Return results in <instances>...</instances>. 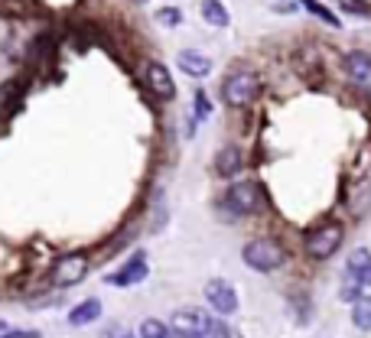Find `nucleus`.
<instances>
[{"label":"nucleus","instance_id":"obj_13","mask_svg":"<svg viewBox=\"0 0 371 338\" xmlns=\"http://www.w3.org/2000/svg\"><path fill=\"white\" fill-rule=\"evenodd\" d=\"M98 315H101V300H85V302H78V306L69 312V325L82 329V325H92Z\"/></svg>","mask_w":371,"mask_h":338},{"label":"nucleus","instance_id":"obj_15","mask_svg":"<svg viewBox=\"0 0 371 338\" xmlns=\"http://www.w3.org/2000/svg\"><path fill=\"white\" fill-rule=\"evenodd\" d=\"M352 322H355V329L371 332V296H362L358 302H352Z\"/></svg>","mask_w":371,"mask_h":338},{"label":"nucleus","instance_id":"obj_5","mask_svg":"<svg viewBox=\"0 0 371 338\" xmlns=\"http://www.w3.org/2000/svg\"><path fill=\"white\" fill-rule=\"evenodd\" d=\"M88 273V261L85 254H69V257H59V261L53 263V286H75L82 283Z\"/></svg>","mask_w":371,"mask_h":338},{"label":"nucleus","instance_id":"obj_2","mask_svg":"<svg viewBox=\"0 0 371 338\" xmlns=\"http://www.w3.org/2000/svg\"><path fill=\"white\" fill-rule=\"evenodd\" d=\"M257 92H261V78L247 69L232 72L222 84V98L228 108H247V104L257 98Z\"/></svg>","mask_w":371,"mask_h":338},{"label":"nucleus","instance_id":"obj_3","mask_svg":"<svg viewBox=\"0 0 371 338\" xmlns=\"http://www.w3.org/2000/svg\"><path fill=\"white\" fill-rule=\"evenodd\" d=\"M170 329L176 338H209L212 329H215V322H212L202 309L186 306V309H176V312H173Z\"/></svg>","mask_w":371,"mask_h":338},{"label":"nucleus","instance_id":"obj_18","mask_svg":"<svg viewBox=\"0 0 371 338\" xmlns=\"http://www.w3.org/2000/svg\"><path fill=\"white\" fill-rule=\"evenodd\" d=\"M209 114H212V101L205 98V92H195V117H199V121H205Z\"/></svg>","mask_w":371,"mask_h":338},{"label":"nucleus","instance_id":"obj_10","mask_svg":"<svg viewBox=\"0 0 371 338\" xmlns=\"http://www.w3.org/2000/svg\"><path fill=\"white\" fill-rule=\"evenodd\" d=\"M147 84H150V92H154L156 98H163V101L176 94L173 75L166 72V65H163V62H150V65H147Z\"/></svg>","mask_w":371,"mask_h":338},{"label":"nucleus","instance_id":"obj_22","mask_svg":"<svg viewBox=\"0 0 371 338\" xmlns=\"http://www.w3.org/2000/svg\"><path fill=\"white\" fill-rule=\"evenodd\" d=\"M342 7H345L348 10V13H368V7H365V4H362V0H342Z\"/></svg>","mask_w":371,"mask_h":338},{"label":"nucleus","instance_id":"obj_7","mask_svg":"<svg viewBox=\"0 0 371 338\" xmlns=\"http://www.w3.org/2000/svg\"><path fill=\"white\" fill-rule=\"evenodd\" d=\"M205 300L212 302V309L218 315H232L238 309V293H235V286L228 280H209L205 283Z\"/></svg>","mask_w":371,"mask_h":338},{"label":"nucleus","instance_id":"obj_23","mask_svg":"<svg viewBox=\"0 0 371 338\" xmlns=\"http://www.w3.org/2000/svg\"><path fill=\"white\" fill-rule=\"evenodd\" d=\"M0 338H39L36 332H7V335H0Z\"/></svg>","mask_w":371,"mask_h":338},{"label":"nucleus","instance_id":"obj_26","mask_svg":"<svg viewBox=\"0 0 371 338\" xmlns=\"http://www.w3.org/2000/svg\"><path fill=\"white\" fill-rule=\"evenodd\" d=\"M0 329H4V322H0Z\"/></svg>","mask_w":371,"mask_h":338},{"label":"nucleus","instance_id":"obj_16","mask_svg":"<svg viewBox=\"0 0 371 338\" xmlns=\"http://www.w3.org/2000/svg\"><path fill=\"white\" fill-rule=\"evenodd\" d=\"M140 338H173V329L163 325L160 319H147V322H140Z\"/></svg>","mask_w":371,"mask_h":338},{"label":"nucleus","instance_id":"obj_25","mask_svg":"<svg viewBox=\"0 0 371 338\" xmlns=\"http://www.w3.org/2000/svg\"><path fill=\"white\" fill-rule=\"evenodd\" d=\"M124 338H134V335H124Z\"/></svg>","mask_w":371,"mask_h":338},{"label":"nucleus","instance_id":"obj_21","mask_svg":"<svg viewBox=\"0 0 371 338\" xmlns=\"http://www.w3.org/2000/svg\"><path fill=\"white\" fill-rule=\"evenodd\" d=\"M348 277L355 280V283H362V286H371V263H365L358 273H348Z\"/></svg>","mask_w":371,"mask_h":338},{"label":"nucleus","instance_id":"obj_24","mask_svg":"<svg viewBox=\"0 0 371 338\" xmlns=\"http://www.w3.org/2000/svg\"><path fill=\"white\" fill-rule=\"evenodd\" d=\"M137 4H150V0H137Z\"/></svg>","mask_w":371,"mask_h":338},{"label":"nucleus","instance_id":"obj_19","mask_svg":"<svg viewBox=\"0 0 371 338\" xmlns=\"http://www.w3.org/2000/svg\"><path fill=\"white\" fill-rule=\"evenodd\" d=\"M339 296H342L345 302H358V300H362V283H355V280H352V283H345Z\"/></svg>","mask_w":371,"mask_h":338},{"label":"nucleus","instance_id":"obj_4","mask_svg":"<svg viewBox=\"0 0 371 338\" xmlns=\"http://www.w3.org/2000/svg\"><path fill=\"white\" fill-rule=\"evenodd\" d=\"M342 224L329 222V224H319V228H313L306 234V254L313 257V261H329L335 251L342 247Z\"/></svg>","mask_w":371,"mask_h":338},{"label":"nucleus","instance_id":"obj_17","mask_svg":"<svg viewBox=\"0 0 371 338\" xmlns=\"http://www.w3.org/2000/svg\"><path fill=\"white\" fill-rule=\"evenodd\" d=\"M303 7H306L309 13H316L319 20H326V23H329V26H339V16H335V13H329V10H326L323 4H319V0H303Z\"/></svg>","mask_w":371,"mask_h":338},{"label":"nucleus","instance_id":"obj_11","mask_svg":"<svg viewBox=\"0 0 371 338\" xmlns=\"http://www.w3.org/2000/svg\"><path fill=\"white\" fill-rule=\"evenodd\" d=\"M176 65L193 78H205L212 72V59L205 53H195V49H183V53L176 55Z\"/></svg>","mask_w":371,"mask_h":338},{"label":"nucleus","instance_id":"obj_8","mask_svg":"<svg viewBox=\"0 0 371 338\" xmlns=\"http://www.w3.org/2000/svg\"><path fill=\"white\" fill-rule=\"evenodd\" d=\"M345 75L355 88H362L365 94H371V53L352 49V53L345 55Z\"/></svg>","mask_w":371,"mask_h":338},{"label":"nucleus","instance_id":"obj_20","mask_svg":"<svg viewBox=\"0 0 371 338\" xmlns=\"http://www.w3.org/2000/svg\"><path fill=\"white\" fill-rule=\"evenodd\" d=\"M156 20H160V23H166V26H176L179 20H183V13H179V10H173V7H163L160 13H156Z\"/></svg>","mask_w":371,"mask_h":338},{"label":"nucleus","instance_id":"obj_12","mask_svg":"<svg viewBox=\"0 0 371 338\" xmlns=\"http://www.w3.org/2000/svg\"><path fill=\"white\" fill-rule=\"evenodd\" d=\"M238 169H241V150L238 146H222L215 156V173L228 179V176H235Z\"/></svg>","mask_w":371,"mask_h":338},{"label":"nucleus","instance_id":"obj_1","mask_svg":"<svg viewBox=\"0 0 371 338\" xmlns=\"http://www.w3.org/2000/svg\"><path fill=\"white\" fill-rule=\"evenodd\" d=\"M241 257H244V263L251 270H257V273H274L277 267H284V247H280L274 238L247 241Z\"/></svg>","mask_w":371,"mask_h":338},{"label":"nucleus","instance_id":"obj_9","mask_svg":"<svg viewBox=\"0 0 371 338\" xmlns=\"http://www.w3.org/2000/svg\"><path fill=\"white\" fill-rule=\"evenodd\" d=\"M147 270H150V267H147V254L137 251L131 261H127L121 270H117V273H111L108 283H114V286H134V283H140V280L147 277Z\"/></svg>","mask_w":371,"mask_h":338},{"label":"nucleus","instance_id":"obj_6","mask_svg":"<svg viewBox=\"0 0 371 338\" xmlns=\"http://www.w3.org/2000/svg\"><path fill=\"white\" fill-rule=\"evenodd\" d=\"M225 205L232 208L235 215H254L261 205V185L257 182H235L225 195Z\"/></svg>","mask_w":371,"mask_h":338},{"label":"nucleus","instance_id":"obj_14","mask_svg":"<svg viewBox=\"0 0 371 338\" xmlns=\"http://www.w3.org/2000/svg\"><path fill=\"white\" fill-rule=\"evenodd\" d=\"M202 20L212 26H228V10L222 0H202Z\"/></svg>","mask_w":371,"mask_h":338}]
</instances>
